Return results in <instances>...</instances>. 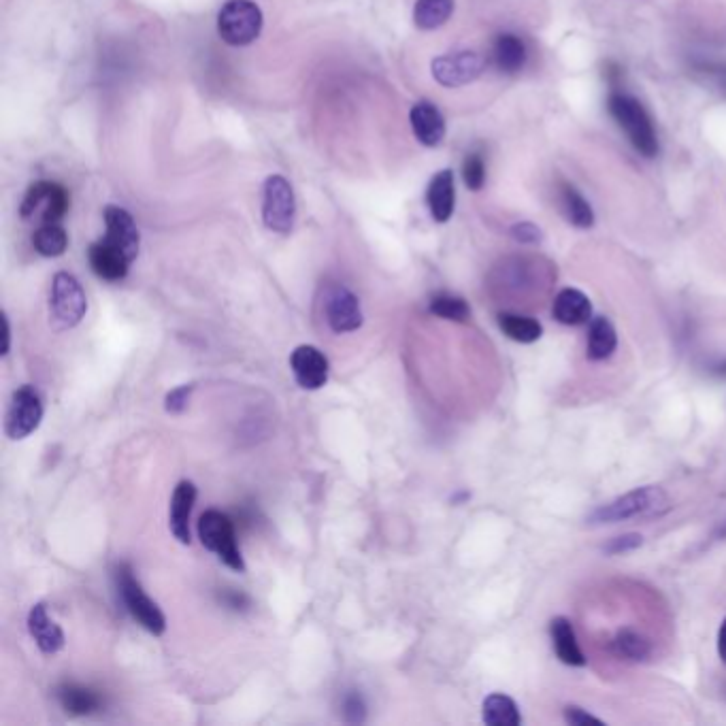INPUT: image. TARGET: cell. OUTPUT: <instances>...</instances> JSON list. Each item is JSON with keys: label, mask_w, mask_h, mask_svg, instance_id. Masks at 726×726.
I'll return each mask as SVG.
<instances>
[{"label": "cell", "mask_w": 726, "mask_h": 726, "mask_svg": "<svg viewBox=\"0 0 726 726\" xmlns=\"http://www.w3.org/2000/svg\"><path fill=\"white\" fill-rule=\"evenodd\" d=\"M607 109L641 156L654 158L658 154V139L652 118L635 96L612 92L607 98Z\"/></svg>", "instance_id": "6da1fadb"}, {"label": "cell", "mask_w": 726, "mask_h": 726, "mask_svg": "<svg viewBox=\"0 0 726 726\" xmlns=\"http://www.w3.org/2000/svg\"><path fill=\"white\" fill-rule=\"evenodd\" d=\"M671 507L669 497L660 490L658 486H643L626 492L624 497L599 507L590 516V522L594 524H612V522H624L631 518H652L660 516Z\"/></svg>", "instance_id": "7a4b0ae2"}, {"label": "cell", "mask_w": 726, "mask_h": 726, "mask_svg": "<svg viewBox=\"0 0 726 726\" xmlns=\"http://www.w3.org/2000/svg\"><path fill=\"white\" fill-rule=\"evenodd\" d=\"M198 537H201L203 546L218 554V558L226 567L237 573H245V560L237 546L235 524L226 514L218 509H209L198 520Z\"/></svg>", "instance_id": "3957f363"}, {"label": "cell", "mask_w": 726, "mask_h": 726, "mask_svg": "<svg viewBox=\"0 0 726 726\" xmlns=\"http://www.w3.org/2000/svg\"><path fill=\"white\" fill-rule=\"evenodd\" d=\"M262 24V11L254 0H226L218 13L220 37L233 47L254 43L260 37Z\"/></svg>", "instance_id": "277c9868"}, {"label": "cell", "mask_w": 726, "mask_h": 726, "mask_svg": "<svg viewBox=\"0 0 726 726\" xmlns=\"http://www.w3.org/2000/svg\"><path fill=\"white\" fill-rule=\"evenodd\" d=\"M71 196L64 186L56 181H37L32 184L24 196L20 216L30 224H60V220L69 213Z\"/></svg>", "instance_id": "5b68a950"}, {"label": "cell", "mask_w": 726, "mask_h": 726, "mask_svg": "<svg viewBox=\"0 0 726 726\" xmlns=\"http://www.w3.org/2000/svg\"><path fill=\"white\" fill-rule=\"evenodd\" d=\"M49 311H52V322L58 330L75 328L84 320L88 311V299L84 288L77 282V277L66 271L56 273L52 292H49Z\"/></svg>", "instance_id": "8992f818"}, {"label": "cell", "mask_w": 726, "mask_h": 726, "mask_svg": "<svg viewBox=\"0 0 726 726\" xmlns=\"http://www.w3.org/2000/svg\"><path fill=\"white\" fill-rule=\"evenodd\" d=\"M296 218V201L290 181L282 175H271L264 181L262 220L277 235H288Z\"/></svg>", "instance_id": "52a82bcc"}, {"label": "cell", "mask_w": 726, "mask_h": 726, "mask_svg": "<svg viewBox=\"0 0 726 726\" xmlns=\"http://www.w3.org/2000/svg\"><path fill=\"white\" fill-rule=\"evenodd\" d=\"M115 577H118V588L122 594V601L128 612L132 614V618H135L143 629L150 631L152 635H162L164 631H167V618H164V614L160 612V607L143 592L141 584L135 580V575H132L130 567L120 565L118 575Z\"/></svg>", "instance_id": "ba28073f"}, {"label": "cell", "mask_w": 726, "mask_h": 726, "mask_svg": "<svg viewBox=\"0 0 726 726\" xmlns=\"http://www.w3.org/2000/svg\"><path fill=\"white\" fill-rule=\"evenodd\" d=\"M43 399L32 386H22L13 392L5 418V433L13 441H22L41 426Z\"/></svg>", "instance_id": "9c48e42d"}, {"label": "cell", "mask_w": 726, "mask_h": 726, "mask_svg": "<svg viewBox=\"0 0 726 726\" xmlns=\"http://www.w3.org/2000/svg\"><path fill=\"white\" fill-rule=\"evenodd\" d=\"M437 84L443 88H460L475 81L486 71V58L477 52H454L437 56L431 64Z\"/></svg>", "instance_id": "30bf717a"}, {"label": "cell", "mask_w": 726, "mask_h": 726, "mask_svg": "<svg viewBox=\"0 0 726 726\" xmlns=\"http://www.w3.org/2000/svg\"><path fill=\"white\" fill-rule=\"evenodd\" d=\"M324 313L328 326L337 335L354 333L365 322L358 296L345 286H330L324 296Z\"/></svg>", "instance_id": "8fae6325"}, {"label": "cell", "mask_w": 726, "mask_h": 726, "mask_svg": "<svg viewBox=\"0 0 726 726\" xmlns=\"http://www.w3.org/2000/svg\"><path fill=\"white\" fill-rule=\"evenodd\" d=\"M290 369L303 390H320L328 382L330 362L316 345H299L290 354Z\"/></svg>", "instance_id": "7c38bea8"}, {"label": "cell", "mask_w": 726, "mask_h": 726, "mask_svg": "<svg viewBox=\"0 0 726 726\" xmlns=\"http://www.w3.org/2000/svg\"><path fill=\"white\" fill-rule=\"evenodd\" d=\"M105 228H107V233L103 237L105 241L120 247L130 260H135L139 256L141 233L135 218H132L126 209L109 205L105 209Z\"/></svg>", "instance_id": "4fadbf2b"}, {"label": "cell", "mask_w": 726, "mask_h": 726, "mask_svg": "<svg viewBox=\"0 0 726 726\" xmlns=\"http://www.w3.org/2000/svg\"><path fill=\"white\" fill-rule=\"evenodd\" d=\"M88 258L92 271L101 279H107V282H120V279L128 275V269L132 264V260L120 250V247L111 245L105 239L90 245Z\"/></svg>", "instance_id": "5bb4252c"}, {"label": "cell", "mask_w": 726, "mask_h": 726, "mask_svg": "<svg viewBox=\"0 0 726 726\" xmlns=\"http://www.w3.org/2000/svg\"><path fill=\"white\" fill-rule=\"evenodd\" d=\"M409 124L416 139L426 147H437L445 139V120L433 103L422 101L411 107Z\"/></svg>", "instance_id": "9a60e30c"}, {"label": "cell", "mask_w": 726, "mask_h": 726, "mask_svg": "<svg viewBox=\"0 0 726 726\" xmlns=\"http://www.w3.org/2000/svg\"><path fill=\"white\" fill-rule=\"evenodd\" d=\"M426 205L435 222L445 224L454 213L456 205V188H454V173L450 169L439 171L431 184L426 188Z\"/></svg>", "instance_id": "2e32d148"}, {"label": "cell", "mask_w": 726, "mask_h": 726, "mask_svg": "<svg viewBox=\"0 0 726 726\" xmlns=\"http://www.w3.org/2000/svg\"><path fill=\"white\" fill-rule=\"evenodd\" d=\"M196 501V486L188 480L179 482L173 497H171V514H169V526L173 537L188 546L192 541L190 535V516H192V507Z\"/></svg>", "instance_id": "e0dca14e"}, {"label": "cell", "mask_w": 726, "mask_h": 726, "mask_svg": "<svg viewBox=\"0 0 726 726\" xmlns=\"http://www.w3.org/2000/svg\"><path fill=\"white\" fill-rule=\"evenodd\" d=\"M28 631L43 654H56L64 648V633L60 626L49 618L45 603H37L28 614Z\"/></svg>", "instance_id": "ac0fdd59"}, {"label": "cell", "mask_w": 726, "mask_h": 726, "mask_svg": "<svg viewBox=\"0 0 726 726\" xmlns=\"http://www.w3.org/2000/svg\"><path fill=\"white\" fill-rule=\"evenodd\" d=\"M554 318L565 324V326H580L586 324L592 316V303L588 296L577 290V288H565L556 294L554 307H552Z\"/></svg>", "instance_id": "d6986e66"}, {"label": "cell", "mask_w": 726, "mask_h": 726, "mask_svg": "<svg viewBox=\"0 0 726 726\" xmlns=\"http://www.w3.org/2000/svg\"><path fill=\"white\" fill-rule=\"evenodd\" d=\"M492 64L505 75H514L526 64V45L518 35L503 32L492 43Z\"/></svg>", "instance_id": "ffe728a7"}, {"label": "cell", "mask_w": 726, "mask_h": 726, "mask_svg": "<svg viewBox=\"0 0 726 726\" xmlns=\"http://www.w3.org/2000/svg\"><path fill=\"white\" fill-rule=\"evenodd\" d=\"M552 641H554V650H556V656L563 660L565 665L569 667H582L586 665V656L580 648V643H577V637H575V631H573V624L567 620V618H554L552 620Z\"/></svg>", "instance_id": "44dd1931"}, {"label": "cell", "mask_w": 726, "mask_h": 726, "mask_svg": "<svg viewBox=\"0 0 726 726\" xmlns=\"http://www.w3.org/2000/svg\"><path fill=\"white\" fill-rule=\"evenodd\" d=\"M618 335L614 324L607 318L599 316L592 318L588 326V358L590 360H605L616 352Z\"/></svg>", "instance_id": "7402d4cb"}, {"label": "cell", "mask_w": 726, "mask_h": 726, "mask_svg": "<svg viewBox=\"0 0 726 726\" xmlns=\"http://www.w3.org/2000/svg\"><path fill=\"white\" fill-rule=\"evenodd\" d=\"M58 701L64 712L71 716H90L96 712V709H101V697H98L94 690L77 684L60 686Z\"/></svg>", "instance_id": "603a6c76"}, {"label": "cell", "mask_w": 726, "mask_h": 726, "mask_svg": "<svg viewBox=\"0 0 726 726\" xmlns=\"http://www.w3.org/2000/svg\"><path fill=\"white\" fill-rule=\"evenodd\" d=\"M482 718L488 726H518L522 724L520 709L516 701L503 695V692H492L484 699Z\"/></svg>", "instance_id": "cb8c5ba5"}, {"label": "cell", "mask_w": 726, "mask_h": 726, "mask_svg": "<svg viewBox=\"0 0 726 726\" xmlns=\"http://www.w3.org/2000/svg\"><path fill=\"white\" fill-rule=\"evenodd\" d=\"M560 209H563L565 218L577 228H590L594 224V213L586 198L577 192L573 186L565 184L560 188Z\"/></svg>", "instance_id": "d4e9b609"}, {"label": "cell", "mask_w": 726, "mask_h": 726, "mask_svg": "<svg viewBox=\"0 0 726 726\" xmlns=\"http://www.w3.org/2000/svg\"><path fill=\"white\" fill-rule=\"evenodd\" d=\"M499 326L511 341L518 343H535L543 335L541 322L520 313H499Z\"/></svg>", "instance_id": "484cf974"}, {"label": "cell", "mask_w": 726, "mask_h": 726, "mask_svg": "<svg viewBox=\"0 0 726 726\" xmlns=\"http://www.w3.org/2000/svg\"><path fill=\"white\" fill-rule=\"evenodd\" d=\"M454 0H418L414 9V22L420 30L441 28L452 18Z\"/></svg>", "instance_id": "4316f807"}, {"label": "cell", "mask_w": 726, "mask_h": 726, "mask_svg": "<svg viewBox=\"0 0 726 726\" xmlns=\"http://www.w3.org/2000/svg\"><path fill=\"white\" fill-rule=\"evenodd\" d=\"M32 245L45 258H58L69 247V235L60 224H43L32 235Z\"/></svg>", "instance_id": "83f0119b"}, {"label": "cell", "mask_w": 726, "mask_h": 726, "mask_svg": "<svg viewBox=\"0 0 726 726\" xmlns=\"http://www.w3.org/2000/svg\"><path fill=\"white\" fill-rule=\"evenodd\" d=\"M614 654L624 660H646L652 654V643L633 629H622L612 641Z\"/></svg>", "instance_id": "f1b7e54d"}, {"label": "cell", "mask_w": 726, "mask_h": 726, "mask_svg": "<svg viewBox=\"0 0 726 726\" xmlns=\"http://www.w3.org/2000/svg\"><path fill=\"white\" fill-rule=\"evenodd\" d=\"M431 313H435L437 318L450 322H467L471 316V307L467 305L465 299H460V296L441 292L431 299Z\"/></svg>", "instance_id": "f546056e"}, {"label": "cell", "mask_w": 726, "mask_h": 726, "mask_svg": "<svg viewBox=\"0 0 726 726\" xmlns=\"http://www.w3.org/2000/svg\"><path fill=\"white\" fill-rule=\"evenodd\" d=\"M462 181L465 186L473 192H480L486 184V162L482 154H467L465 162H462Z\"/></svg>", "instance_id": "4dcf8cb0"}, {"label": "cell", "mask_w": 726, "mask_h": 726, "mask_svg": "<svg viewBox=\"0 0 726 726\" xmlns=\"http://www.w3.org/2000/svg\"><path fill=\"white\" fill-rule=\"evenodd\" d=\"M343 720L348 724H362L367 720V705L358 692H350L343 699Z\"/></svg>", "instance_id": "1f68e13d"}, {"label": "cell", "mask_w": 726, "mask_h": 726, "mask_svg": "<svg viewBox=\"0 0 726 726\" xmlns=\"http://www.w3.org/2000/svg\"><path fill=\"white\" fill-rule=\"evenodd\" d=\"M192 390H194L192 384H184V386H177L175 390H171L167 394V399H164V409H167L169 414H181V411L188 407Z\"/></svg>", "instance_id": "d6a6232c"}, {"label": "cell", "mask_w": 726, "mask_h": 726, "mask_svg": "<svg viewBox=\"0 0 726 726\" xmlns=\"http://www.w3.org/2000/svg\"><path fill=\"white\" fill-rule=\"evenodd\" d=\"M511 237L520 243H539L541 241V230L531 222H520L511 228Z\"/></svg>", "instance_id": "836d02e7"}, {"label": "cell", "mask_w": 726, "mask_h": 726, "mask_svg": "<svg viewBox=\"0 0 726 726\" xmlns=\"http://www.w3.org/2000/svg\"><path fill=\"white\" fill-rule=\"evenodd\" d=\"M565 720L573 726H588V724H594V726H601L603 722L599 718H594L592 714L584 712L582 707H575V705H569L565 707Z\"/></svg>", "instance_id": "e575fe53"}, {"label": "cell", "mask_w": 726, "mask_h": 726, "mask_svg": "<svg viewBox=\"0 0 726 726\" xmlns=\"http://www.w3.org/2000/svg\"><path fill=\"white\" fill-rule=\"evenodd\" d=\"M641 546V535L637 533H629V535H622V537H616L612 539V543L607 546V552L609 554H620V552H631L635 548Z\"/></svg>", "instance_id": "d590c367"}, {"label": "cell", "mask_w": 726, "mask_h": 726, "mask_svg": "<svg viewBox=\"0 0 726 726\" xmlns=\"http://www.w3.org/2000/svg\"><path fill=\"white\" fill-rule=\"evenodd\" d=\"M718 654L722 658V663L726 665V618L722 620L720 631H718Z\"/></svg>", "instance_id": "8d00e7d4"}, {"label": "cell", "mask_w": 726, "mask_h": 726, "mask_svg": "<svg viewBox=\"0 0 726 726\" xmlns=\"http://www.w3.org/2000/svg\"><path fill=\"white\" fill-rule=\"evenodd\" d=\"M605 77L609 79V84H612V86H616V84H618V79L622 77V71H620V66H616V64H612V62H609V64H607V71H605Z\"/></svg>", "instance_id": "74e56055"}, {"label": "cell", "mask_w": 726, "mask_h": 726, "mask_svg": "<svg viewBox=\"0 0 726 726\" xmlns=\"http://www.w3.org/2000/svg\"><path fill=\"white\" fill-rule=\"evenodd\" d=\"M3 339H5V345H3V356L9 354V348H11V328H9V320L3 316Z\"/></svg>", "instance_id": "f35d334b"}, {"label": "cell", "mask_w": 726, "mask_h": 726, "mask_svg": "<svg viewBox=\"0 0 726 726\" xmlns=\"http://www.w3.org/2000/svg\"><path fill=\"white\" fill-rule=\"evenodd\" d=\"M718 77H720V86L726 90V69H720Z\"/></svg>", "instance_id": "ab89813d"}, {"label": "cell", "mask_w": 726, "mask_h": 726, "mask_svg": "<svg viewBox=\"0 0 726 726\" xmlns=\"http://www.w3.org/2000/svg\"><path fill=\"white\" fill-rule=\"evenodd\" d=\"M720 369H722V373H726V362H724V365Z\"/></svg>", "instance_id": "60d3db41"}]
</instances>
